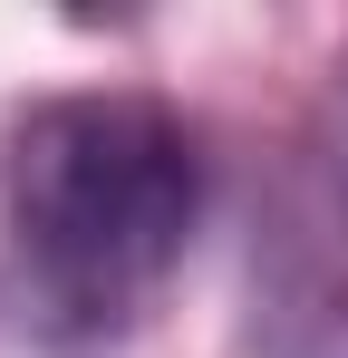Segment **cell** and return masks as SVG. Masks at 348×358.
Instances as JSON below:
<instances>
[{"label":"cell","mask_w":348,"mask_h":358,"mask_svg":"<svg viewBox=\"0 0 348 358\" xmlns=\"http://www.w3.org/2000/svg\"><path fill=\"white\" fill-rule=\"evenodd\" d=\"M194 136L136 87H68L10 117L0 223L29 310L68 339H116L145 320L194 242Z\"/></svg>","instance_id":"6da1fadb"},{"label":"cell","mask_w":348,"mask_h":358,"mask_svg":"<svg viewBox=\"0 0 348 358\" xmlns=\"http://www.w3.org/2000/svg\"><path fill=\"white\" fill-rule=\"evenodd\" d=\"M281 203L300 213V223H319V233L348 252V68L329 78V97H319V126H310L300 165L281 175Z\"/></svg>","instance_id":"7a4b0ae2"}]
</instances>
